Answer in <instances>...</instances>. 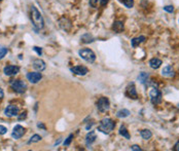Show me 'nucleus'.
Segmentation results:
<instances>
[{
    "instance_id": "a878e982",
    "label": "nucleus",
    "mask_w": 179,
    "mask_h": 151,
    "mask_svg": "<svg viewBox=\"0 0 179 151\" xmlns=\"http://www.w3.org/2000/svg\"><path fill=\"white\" fill-rule=\"evenodd\" d=\"M41 140V137L39 136V135H33V136L30 138V140L28 141V144H31V143H36V142H39V141Z\"/></svg>"
},
{
    "instance_id": "f8f14e48",
    "label": "nucleus",
    "mask_w": 179,
    "mask_h": 151,
    "mask_svg": "<svg viewBox=\"0 0 179 151\" xmlns=\"http://www.w3.org/2000/svg\"><path fill=\"white\" fill-rule=\"evenodd\" d=\"M59 26L61 29L64 30V31L68 32V31H70V29H71V22L68 20V19L62 18L59 20Z\"/></svg>"
},
{
    "instance_id": "ddd939ff",
    "label": "nucleus",
    "mask_w": 179,
    "mask_h": 151,
    "mask_svg": "<svg viewBox=\"0 0 179 151\" xmlns=\"http://www.w3.org/2000/svg\"><path fill=\"white\" fill-rule=\"evenodd\" d=\"M71 72H73L74 74H76V75H80V76H85L88 74V70L87 67L85 66H76V67H73V68L70 69Z\"/></svg>"
},
{
    "instance_id": "39448f33",
    "label": "nucleus",
    "mask_w": 179,
    "mask_h": 151,
    "mask_svg": "<svg viewBox=\"0 0 179 151\" xmlns=\"http://www.w3.org/2000/svg\"><path fill=\"white\" fill-rule=\"evenodd\" d=\"M149 97H150V101L153 105H157L162 102V93L157 87H153V89L150 90L149 92Z\"/></svg>"
},
{
    "instance_id": "1a4fd4ad",
    "label": "nucleus",
    "mask_w": 179,
    "mask_h": 151,
    "mask_svg": "<svg viewBox=\"0 0 179 151\" xmlns=\"http://www.w3.org/2000/svg\"><path fill=\"white\" fill-rule=\"evenodd\" d=\"M41 78H42V75H41V73H39L38 71L37 72H29V73H27V79L29 80L31 83H33V84L38 83L39 81L41 80Z\"/></svg>"
},
{
    "instance_id": "f03ea898",
    "label": "nucleus",
    "mask_w": 179,
    "mask_h": 151,
    "mask_svg": "<svg viewBox=\"0 0 179 151\" xmlns=\"http://www.w3.org/2000/svg\"><path fill=\"white\" fill-rule=\"evenodd\" d=\"M114 127H115L114 121H113L111 118L106 117V118H103V119L100 121V124L98 127V131H100L103 134L108 135L113 131Z\"/></svg>"
},
{
    "instance_id": "4be33fe9",
    "label": "nucleus",
    "mask_w": 179,
    "mask_h": 151,
    "mask_svg": "<svg viewBox=\"0 0 179 151\" xmlns=\"http://www.w3.org/2000/svg\"><path fill=\"white\" fill-rule=\"evenodd\" d=\"M129 115H130V111L128 110V109H122V110H120L117 113V116L118 118H125V117H128Z\"/></svg>"
},
{
    "instance_id": "72a5a7b5",
    "label": "nucleus",
    "mask_w": 179,
    "mask_h": 151,
    "mask_svg": "<svg viewBox=\"0 0 179 151\" xmlns=\"http://www.w3.org/2000/svg\"><path fill=\"white\" fill-rule=\"evenodd\" d=\"M131 149H132V150H134V151H141V150H142L140 147H139L138 145H133V146H132V147H131Z\"/></svg>"
},
{
    "instance_id": "dca6fc26",
    "label": "nucleus",
    "mask_w": 179,
    "mask_h": 151,
    "mask_svg": "<svg viewBox=\"0 0 179 151\" xmlns=\"http://www.w3.org/2000/svg\"><path fill=\"white\" fill-rule=\"evenodd\" d=\"M112 30L117 33H120V32L124 31V23L120 22V21H115L112 25Z\"/></svg>"
},
{
    "instance_id": "f257e3e1",
    "label": "nucleus",
    "mask_w": 179,
    "mask_h": 151,
    "mask_svg": "<svg viewBox=\"0 0 179 151\" xmlns=\"http://www.w3.org/2000/svg\"><path fill=\"white\" fill-rule=\"evenodd\" d=\"M31 21L34 28L37 30H41L45 27V21L41 16V13L38 11L35 6H31Z\"/></svg>"
},
{
    "instance_id": "c9c22d12",
    "label": "nucleus",
    "mask_w": 179,
    "mask_h": 151,
    "mask_svg": "<svg viewBox=\"0 0 179 151\" xmlns=\"http://www.w3.org/2000/svg\"><path fill=\"white\" fill-rule=\"evenodd\" d=\"M37 127H39V129H42V130H45V124H42V122H38L37 124Z\"/></svg>"
},
{
    "instance_id": "6e6552de",
    "label": "nucleus",
    "mask_w": 179,
    "mask_h": 151,
    "mask_svg": "<svg viewBox=\"0 0 179 151\" xmlns=\"http://www.w3.org/2000/svg\"><path fill=\"white\" fill-rule=\"evenodd\" d=\"M24 134H25L24 127L20 124H17L13 127V132H11V137H13V139H16V140H18V139L22 138V137L24 136Z\"/></svg>"
},
{
    "instance_id": "5701e85b",
    "label": "nucleus",
    "mask_w": 179,
    "mask_h": 151,
    "mask_svg": "<svg viewBox=\"0 0 179 151\" xmlns=\"http://www.w3.org/2000/svg\"><path fill=\"white\" fill-rule=\"evenodd\" d=\"M120 136H123V137H125V138L128 139V140L130 139V134H129V132H128L127 127H126L125 125H122V127H120Z\"/></svg>"
},
{
    "instance_id": "cd10ccee",
    "label": "nucleus",
    "mask_w": 179,
    "mask_h": 151,
    "mask_svg": "<svg viewBox=\"0 0 179 151\" xmlns=\"http://www.w3.org/2000/svg\"><path fill=\"white\" fill-rule=\"evenodd\" d=\"M72 138H73V135L70 134V135H69L68 138H67L66 140L64 141V146H69V145H70V143H71V141H72Z\"/></svg>"
},
{
    "instance_id": "ea45409f",
    "label": "nucleus",
    "mask_w": 179,
    "mask_h": 151,
    "mask_svg": "<svg viewBox=\"0 0 179 151\" xmlns=\"http://www.w3.org/2000/svg\"><path fill=\"white\" fill-rule=\"evenodd\" d=\"M0 1H2V0H0Z\"/></svg>"
},
{
    "instance_id": "a211bd4d",
    "label": "nucleus",
    "mask_w": 179,
    "mask_h": 151,
    "mask_svg": "<svg viewBox=\"0 0 179 151\" xmlns=\"http://www.w3.org/2000/svg\"><path fill=\"white\" fill-rule=\"evenodd\" d=\"M144 40H145V36H139V37H135L131 40V43H132V47H137L140 43L144 42Z\"/></svg>"
},
{
    "instance_id": "4c0bfd02",
    "label": "nucleus",
    "mask_w": 179,
    "mask_h": 151,
    "mask_svg": "<svg viewBox=\"0 0 179 151\" xmlns=\"http://www.w3.org/2000/svg\"><path fill=\"white\" fill-rule=\"evenodd\" d=\"M3 97H4L3 90H2V89H0V100H1V99H3Z\"/></svg>"
},
{
    "instance_id": "c756f323",
    "label": "nucleus",
    "mask_w": 179,
    "mask_h": 151,
    "mask_svg": "<svg viewBox=\"0 0 179 151\" xmlns=\"http://www.w3.org/2000/svg\"><path fill=\"white\" fill-rule=\"evenodd\" d=\"M164 10L167 11V13H173V11H174V7L172 5H166L164 7Z\"/></svg>"
},
{
    "instance_id": "0eeeda50",
    "label": "nucleus",
    "mask_w": 179,
    "mask_h": 151,
    "mask_svg": "<svg viewBox=\"0 0 179 151\" xmlns=\"http://www.w3.org/2000/svg\"><path fill=\"white\" fill-rule=\"evenodd\" d=\"M19 109L18 106L16 105H8L4 109V114H5L7 117H15V116H18L19 115Z\"/></svg>"
},
{
    "instance_id": "4468645a",
    "label": "nucleus",
    "mask_w": 179,
    "mask_h": 151,
    "mask_svg": "<svg viewBox=\"0 0 179 151\" xmlns=\"http://www.w3.org/2000/svg\"><path fill=\"white\" fill-rule=\"evenodd\" d=\"M33 68L35 69L36 71L41 72L46 68V65L45 61H42L41 59H35L33 61Z\"/></svg>"
},
{
    "instance_id": "2eb2a0df",
    "label": "nucleus",
    "mask_w": 179,
    "mask_h": 151,
    "mask_svg": "<svg viewBox=\"0 0 179 151\" xmlns=\"http://www.w3.org/2000/svg\"><path fill=\"white\" fill-rule=\"evenodd\" d=\"M97 137H96V134H95V132H90L89 134L87 135V137H85V144H87V146H90L92 145L93 143L96 141Z\"/></svg>"
},
{
    "instance_id": "b1692460",
    "label": "nucleus",
    "mask_w": 179,
    "mask_h": 151,
    "mask_svg": "<svg viewBox=\"0 0 179 151\" xmlns=\"http://www.w3.org/2000/svg\"><path fill=\"white\" fill-rule=\"evenodd\" d=\"M127 8H132L134 6V0H118Z\"/></svg>"
},
{
    "instance_id": "f704fd0d",
    "label": "nucleus",
    "mask_w": 179,
    "mask_h": 151,
    "mask_svg": "<svg viewBox=\"0 0 179 151\" xmlns=\"http://www.w3.org/2000/svg\"><path fill=\"white\" fill-rule=\"evenodd\" d=\"M108 2H109V0H100V4H101V6H105Z\"/></svg>"
},
{
    "instance_id": "423d86ee",
    "label": "nucleus",
    "mask_w": 179,
    "mask_h": 151,
    "mask_svg": "<svg viewBox=\"0 0 179 151\" xmlns=\"http://www.w3.org/2000/svg\"><path fill=\"white\" fill-rule=\"evenodd\" d=\"M110 108V103H109V100L105 97H102L98 100L97 102V109L100 111L101 113L107 112Z\"/></svg>"
},
{
    "instance_id": "58836bf2",
    "label": "nucleus",
    "mask_w": 179,
    "mask_h": 151,
    "mask_svg": "<svg viewBox=\"0 0 179 151\" xmlns=\"http://www.w3.org/2000/svg\"><path fill=\"white\" fill-rule=\"evenodd\" d=\"M93 124H94V122H91V124H89L87 125V127H85V129H87V130H91V127H93Z\"/></svg>"
},
{
    "instance_id": "473e14b6",
    "label": "nucleus",
    "mask_w": 179,
    "mask_h": 151,
    "mask_svg": "<svg viewBox=\"0 0 179 151\" xmlns=\"http://www.w3.org/2000/svg\"><path fill=\"white\" fill-rule=\"evenodd\" d=\"M26 117H27V112H26V111H25V112H23L21 115H19L18 119H19V120H22V119H25V118H26Z\"/></svg>"
},
{
    "instance_id": "e433bc0d",
    "label": "nucleus",
    "mask_w": 179,
    "mask_h": 151,
    "mask_svg": "<svg viewBox=\"0 0 179 151\" xmlns=\"http://www.w3.org/2000/svg\"><path fill=\"white\" fill-rule=\"evenodd\" d=\"M174 150L175 151H179V142H177L175 144V146H174Z\"/></svg>"
},
{
    "instance_id": "9b49d317",
    "label": "nucleus",
    "mask_w": 179,
    "mask_h": 151,
    "mask_svg": "<svg viewBox=\"0 0 179 151\" xmlns=\"http://www.w3.org/2000/svg\"><path fill=\"white\" fill-rule=\"evenodd\" d=\"M126 94H127L128 97H130V98H132V99H134V100L138 99V95H137L136 87H135V84H134L133 82L130 83V84L128 85L127 93H126Z\"/></svg>"
},
{
    "instance_id": "393cba45",
    "label": "nucleus",
    "mask_w": 179,
    "mask_h": 151,
    "mask_svg": "<svg viewBox=\"0 0 179 151\" xmlns=\"http://www.w3.org/2000/svg\"><path fill=\"white\" fill-rule=\"evenodd\" d=\"M81 41H82L83 43H90L94 41V38H93V36L90 35V34H85V35L81 37Z\"/></svg>"
},
{
    "instance_id": "412c9836",
    "label": "nucleus",
    "mask_w": 179,
    "mask_h": 151,
    "mask_svg": "<svg viewBox=\"0 0 179 151\" xmlns=\"http://www.w3.org/2000/svg\"><path fill=\"white\" fill-rule=\"evenodd\" d=\"M148 77H149V75H148V73H145V72H141V73L138 75V79H139V81H140L141 83H146V82H147Z\"/></svg>"
},
{
    "instance_id": "6ab92c4d",
    "label": "nucleus",
    "mask_w": 179,
    "mask_h": 151,
    "mask_svg": "<svg viewBox=\"0 0 179 151\" xmlns=\"http://www.w3.org/2000/svg\"><path fill=\"white\" fill-rule=\"evenodd\" d=\"M162 65V61L160 59H157V58H154V59H152L149 61V66L152 67V69H157L160 68Z\"/></svg>"
},
{
    "instance_id": "aec40b11",
    "label": "nucleus",
    "mask_w": 179,
    "mask_h": 151,
    "mask_svg": "<svg viewBox=\"0 0 179 151\" xmlns=\"http://www.w3.org/2000/svg\"><path fill=\"white\" fill-rule=\"evenodd\" d=\"M140 135L144 140H149V139L152 137V134L149 130H142V131L140 132Z\"/></svg>"
},
{
    "instance_id": "bb28decb",
    "label": "nucleus",
    "mask_w": 179,
    "mask_h": 151,
    "mask_svg": "<svg viewBox=\"0 0 179 151\" xmlns=\"http://www.w3.org/2000/svg\"><path fill=\"white\" fill-rule=\"evenodd\" d=\"M7 52H8V50L6 47H0V60L1 59H3L4 57H5V55L7 53Z\"/></svg>"
},
{
    "instance_id": "2f4dec72",
    "label": "nucleus",
    "mask_w": 179,
    "mask_h": 151,
    "mask_svg": "<svg viewBox=\"0 0 179 151\" xmlns=\"http://www.w3.org/2000/svg\"><path fill=\"white\" fill-rule=\"evenodd\" d=\"M33 50L37 53V55H38V56L42 55V50H41V47H38V46H34Z\"/></svg>"
},
{
    "instance_id": "9d476101",
    "label": "nucleus",
    "mask_w": 179,
    "mask_h": 151,
    "mask_svg": "<svg viewBox=\"0 0 179 151\" xmlns=\"http://www.w3.org/2000/svg\"><path fill=\"white\" fill-rule=\"evenodd\" d=\"M20 71V68L18 66H13V65H9V66L4 67L3 72L5 75L7 76H13V75H17Z\"/></svg>"
},
{
    "instance_id": "7ed1b4c3",
    "label": "nucleus",
    "mask_w": 179,
    "mask_h": 151,
    "mask_svg": "<svg viewBox=\"0 0 179 151\" xmlns=\"http://www.w3.org/2000/svg\"><path fill=\"white\" fill-rule=\"evenodd\" d=\"M78 55H79L81 59H83L88 63H94L95 60H96V55L90 48H82L78 52Z\"/></svg>"
},
{
    "instance_id": "f3484780",
    "label": "nucleus",
    "mask_w": 179,
    "mask_h": 151,
    "mask_svg": "<svg viewBox=\"0 0 179 151\" xmlns=\"http://www.w3.org/2000/svg\"><path fill=\"white\" fill-rule=\"evenodd\" d=\"M162 74H163L164 76H166V77H173V76L175 75L173 68H172L171 66H166V67H164V69L162 70Z\"/></svg>"
},
{
    "instance_id": "7c9ffc66",
    "label": "nucleus",
    "mask_w": 179,
    "mask_h": 151,
    "mask_svg": "<svg viewBox=\"0 0 179 151\" xmlns=\"http://www.w3.org/2000/svg\"><path fill=\"white\" fill-rule=\"evenodd\" d=\"M6 132H7V129H6L4 125H1L0 124V135H4L6 134Z\"/></svg>"
},
{
    "instance_id": "c85d7f7f",
    "label": "nucleus",
    "mask_w": 179,
    "mask_h": 151,
    "mask_svg": "<svg viewBox=\"0 0 179 151\" xmlns=\"http://www.w3.org/2000/svg\"><path fill=\"white\" fill-rule=\"evenodd\" d=\"M100 1V0H90V5L91 7L93 8H96L97 5H98V2Z\"/></svg>"
},
{
    "instance_id": "20e7f679",
    "label": "nucleus",
    "mask_w": 179,
    "mask_h": 151,
    "mask_svg": "<svg viewBox=\"0 0 179 151\" xmlns=\"http://www.w3.org/2000/svg\"><path fill=\"white\" fill-rule=\"evenodd\" d=\"M10 87L13 89V92L18 93V94H23V93L26 92L27 84L21 79H15L10 81Z\"/></svg>"
}]
</instances>
